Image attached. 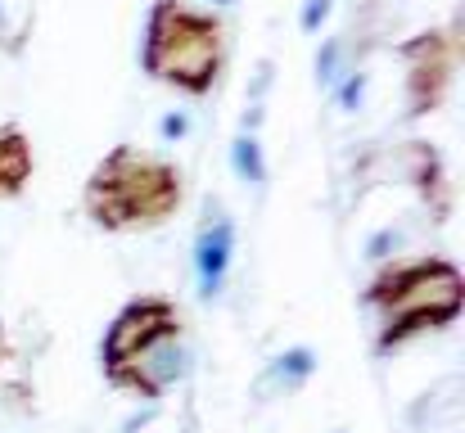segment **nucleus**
<instances>
[{"mask_svg": "<svg viewBox=\"0 0 465 433\" xmlns=\"http://www.w3.org/2000/svg\"><path fill=\"white\" fill-rule=\"evenodd\" d=\"M36 176V153L18 123H0V203L23 199V190Z\"/></svg>", "mask_w": 465, "mask_h": 433, "instance_id": "obj_10", "label": "nucleus"}, {"mask_svg": "<svg viewBox=\"0 0 465 433\" xmlns=\"http://www.w3.org/2000/svg\"><path fill=\"white\" fill-rule=\"evenodd\" d=\"M330 14H334V0H303V9H299V27H303V36H321V27H325Z\"/></svg>", "mask_w": 465, "mask_h": 433, "instance_id": "obj_13", "label": "nucleus"}, {"mask_svg": "<svg viewBox=\"0 0 465 433\" xmlns=\"http://www.w3.org/2000/svg\"><path fill=\"white\" fill-rule=\"evenodd\" d=\"M9 357H14V348H9V334H5V320H0V375H5Z\"/></svg>", "mask_w": 465, "mask_h": 433, "instance_id": "obj_15", "label": "nucleus"}, {"mask_svg": "<svg viewBox=\"0 0 465 433\" xmlns=\"http://www.w3.org/2000/svg\"><path fill=\"white\" fill-rule=\"evenodd\" d=\"M316 366H321V357H316V348H308V343H294V348L276 352V357L258 370L253 398H258V402H281V398L303 393L312 384V375H316Z\"/></svg>", "mask_w": 465, "mask_h": 433, "instance_id": "obj_9", "label": "nucleus"}, {"mask_svg": "<svg viewBox=\"0 0 465 433\" xmlns=\"http://www.w3.org/2000/svg\"><path fill=\"white\" fill-rule=\"evenodd\" d=\"M185 132H190V118H185V113H167V118L158 123V136H163V141H181Z\"/></svg>", "mask_w": 465, "mask_h": 433, "instance_id": "obj_14", "label": "nucleus"}, {"mask_svg": "<svg viewBox=\"0 0 465 433\" xmlns=\"http://www.w3.org/2000/svg\"><path fill=\"white\" fill-rule=\"evenodd\" d=\"M181 379H185V339L181 334L158 339L145 352H136V357H127V361L104 370V384L127 393V398H136V402H158Z\"/></svg>", "mask_w": 465, "mask_h": 433, "instance_id": "obj_6", "label": "nucleus"}, {"mask_svg": "<svg viewBox=\"0 0 465 433\" xmlns=\"http://www.w3.org/2000/svg\"><path fill=\"white\" fill-rule=\"evenodd\" d=\"M231 167H235V176L244 181V185H253V190H262L267 185V153H262V141H258V132H240L235 141H231Z\"/></svg>", "mask_w": 465, "mask_h": 433, "instance_id": "obj_11", "label": "nucleus"}, {"mask_svg": "<svg viewBox=\"0 0 465 433\" xmlns=\"http://www.w3.org/2000/svg\"><path fill=\"white\" fill-rule=\"evenodd\" d=\"M361 307L375 311V357H389L416 343L420 334L448 330L461 316L465 276L443 253L389 258L361 289Z\"/></svg>", "mask_w": 465, "mask_h": 433, "instance_id": "obj_1", "label": "nucleus"}, {"mask_svg": "<svg viewBox=\"0 0 465 433\" xmlns=\"http://www.w3.org/2000/svg\"><path fill=\"white\" fill-rule=\"evenodd\" d=\"M402 176L411 181V190L420 194V203L430 208L434 221L452 217V181H448V162L430 141H407L402 144Z\"/></svg>", "mask_w": 465, "mask_h": 433, "instance_id": "obj_8", "label": "nucleus"}, {"mask_svg": "<svg viewBox=\"0 0 465 433\" xmlns=\"http://www.w3.org/2000/svg\"><path fill=\"white\" fill-rule=\"evenodd\" d=\"M185 203V172L141 144H114L82 181V212L104 235H145Z\"/></svg>", "mask_w": 465, "mask_h": 433, "instance_id": "obj_2", "label": "nucleus"}, {"mask_svg": "<svg viewBox=\"0 0 465 433\" xmlns=\"http://www.w3.org/2000/svg\"><path fill=\"white\" fill-rule=\"evenodd\" d=\"M366 82H371V77H366V68H357V73H348V77H343V82H339V86L330 91V95L339 100V109H343V113H357V109H361Z\"/></svg>", "mask_w": 465, "mask_h": 433, "instance_id": "obj_12", "label": "nucleus"}, {"mask_svg": "<svg viewBox=\"0 0 465 433\" xmlns=\"http://www.w3.org/2000/svg\"><path fill=\"white\" fill-rule=\"evenodd\" d=\"M226 68V23L185 0H154L141 36V73L185 100L213 95Z\"/></svg>", "mask_w": 465, "mask_h": 433, "instance_id": "obj_3", "label": "nucleus"}, {"mask_svg": "<svg viewBox=\"0 0 465 433\" xmlns=\"http://www.w3.org/2000/svg\"><path fill=\"white\" fill-rule=\"evenodd\" d=\"M172 334H185V320H181V307L176 298L167 293H136L118 307V316L104 325V339H100V370L145 352L158 339H172Z\"/></svg>", "mask_w": 465, "mask_h": 433, "instance_id": "obj_5", "label": "nucleus"}, {"mask_svg": "<svg viewBox=\"0 0 465 433\" xmlns=\"http://www.w3.org/2000/svg\"><path fill=\"white\" fill-rule=\"evenodd\" d=\"M235 217L226 208H208L203 226L194 231V280H199V298L213 302L222 289H226V276H231V262H235Z\"/></svg>", "mask_w": 465, "mask_h": 433, "instance_id": "obj_7", "label": "nucleus"}, {"mask_svg": "<svg viewBox=\"0 0 465 433\" xmlns=\"http://www.w3.org/2000/svg\"><path fill=\"white\" fill-rule=\"evenodd\" d=\"M222 5H231V0H222Z\"/></svg>", "mask_w": 465, "mask_h": 433, "instance_id": "obj_16", "label": "nucleus"}, {"mask_svg": "<svg viewBox=\"0 0 465 433\" xmlns=\"http://www.w3.org/2000/svg\"><path fill=\"white\" fill-rule=\"evenodd\" d=\"M393 54L402 59V113L407 123H420L430 113H439L457 86V68H461V36L457 27H425L407 41L393 45Z\"/></svg>", "mask_w": 465, "mask_h": 433, "instance_id": "obj_4", "label": "nucleus"}]
</instances>
